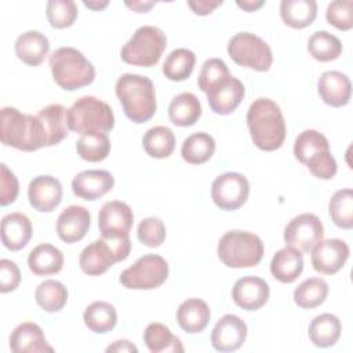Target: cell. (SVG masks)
<instances>
[{
  "label": "cell",
  "mask_w": 353,
  "mask_h": 353,
  "mask_svg": "<svg viewBox=\"0 0 353 353\" xmlns=\"http://www.w3.org/2000/svg\"><path fill=\"white\" fill-rule=\"evenodd\" d=\"M247 125L256 148L265 152L279 149L285 139V121L280 106L269 98L255 99L247 112Z\"/></svg>",
  "instance_id": "6da1fadb"
},
{
  "label": "cell",
  "mask_w": 353,
  "mask_h": 353,
  "mask_svg": "<svg viewBox=\"0 0 353 353\" xmlns=\"http://www.w3.org/2000/svg\"><path fill=\"white\" fill-rule=\"evenodd\" d=\"M0 139L3 145L23 152H33L47 146V135L39 116L21 113L6 106L0 114Z\"/></svg>",
  "instance_id": "7a4b0ae2"
},
{
  "label": "cell",
  "mask_w": 353,
  "mask_h": 353,
  "mask_svg": "<svg viewBox=\"0 0 353 353\" xmlns=\"http://www.w3.org/2000/svg\"><path fill=\"white\" fill-rule=\"evenodd\" d=\"M114 91L125 116L131 121L141 124L154 116L157 109L156 92L149 77L124 73L117 79Z\"/></svg>",
  "instance_id": "3957f363"
},
{
  "label": "cell",
  "mask_w": 353,
  "mask_h": 353,
  "mask_svg": "<svg viewBox=\"0 0 353 353\" xmlns=\"http://www.w3.org/2000/svg\"><path fill=\"white\" fill-rule=\"evenodd\" d=\"M54 81L66 91L90 85L95 79L94 65L73 47H59L50 55Z\"/></svg>",
  "instance_id": "277c9868"
},
{
  "label": "cell",
  "mask_w": 353,
  "mask_h": 353,
  "mask_svg": "<svg viewBox=\"0 0 353 353\" xmlns=\"http://www.w3.org/2000/svg\"><path fill=\"white\" fill-rule=\"evenodd\" d=\"M294 154L316 178L331 179L336 174L338 167L331 154L328 139L316 130H305L296 137Z\"/></svg>",
  "instance_id": "5b68a950"
},
{
  "label": "cell",
  "mask_w": 353,
  "mask_h": 353,
  "mask_svg": "<svg viewBox=\"0 0 353 353\" xmlns=\"http://www.w3.org/2000/svg\"><path fill=\"white\" fill-rule=\"evenodd\" d=\"M66 121L69 130L81 135L91 132L106 134L114 125V114L106 102L85 95L66 110Z\"/></svg>",
  "instance_id": "8992f818"
},
{
  "label": "cell",
  "mask_w": 353,
  "mask_h": 353,
  "mask_svg": "<svg viewBox=\"0 0 353 353\" xmlns=\"http://www.w3.org/2000/svg\"><path fill=\"white\" fill-rule=\"evenodd\" d=\"M265 248L262 240L250 232L229 230L218 243V256L228 268H251L261 262Z\"/></svg>",
  "instance_id": "52a82bcc"
},
{
  "label": "cell",
  "mask_w": 353,
  "mask_h": 353,
  "mask_svg": "<svg viewBox=\"0 0 353 353\" xmlns=\"http://www.w3.org/2000/svg\"><path fill=\"white\" fill-rule=\"evenodd\" d=\"M167 47V37L156 26L145 25L135 30L121 48V59L134 66H154Z\"/></svg>",
  "instance_id": "ba28073f"
},
{
  "label": "cell",
  "mask_w": 353,
  "mask_h": 353,
  "mask_svg": "<svg viewBox=\"0 0 353 353\" xmlns=\"http://www.w3.org/2000/svg\"><path fill=\"white\" fill-rule=\"evenodd\" d=\"M131 251L130 236L123 239L101 237L88 244L80 254V269L88 276L103 274L116 262L127 259Z\"/></svg>",
  "instance_id": "9c48e42d"
},
{
  "label": "cell",
  "mask_w": 353,
  "mask_h": 353,
  "mask_svg": "<svg viewBox=\"0 0 353 353\" xmlns=\"http://www.w3.org/2000/svg\"><path fill=\"white\" fill-rule=\"evenodd\" d=\"M229 57L240 66L266 72L273 62L272 50L265 40L248 32L234 34L228 43Z\"/></svg>",
  "instance_id": "30bf717a"
},
{
  "label": "cell",
  "mask_w": 353,
  "mask_h": 353,
  "mask_svg": "<svg viewBox=\"0 0 353 353\" xmlns=\"http://www.w3.org/2000/svg\"><path fill=\"white\" fill-rule=\"evenodd\" d=\"M168 277L167 261L156 254H146L120 274V283L128 290H153Z\"/></svg>",
  "instance_id": "8fae6325"
},
{
  "label": "cell",
  "mask_w": 353,
  "mask_h": 353,
  "mask_svg": "<svg viewBox=\"0 0 353 353\" xmlns=\"http://www.w3.org/2000/svg\"><path fill=\"white\" fill-rule=\"evenodd\" d=\"M250 183L239 172H225L215 178L211 186V197L216 207L225 211L240 208L248 199Z\"/></svg>",
  "instance_id": "7c38bea8"
},
{
  "label": "cell",
  "mask_w": 353,
  "mask_h": 353,
  "mask_svg": "<svg viewBox=\"0 0 353 353\" xmlns=\"http://www.w3.org/2000/svg\"><path fill=\"white\" fill-rule=\"evenodd\" d=\"M284 241L302 252H309L324 237V228L314 214H299L292 218L284 229Z\"/></svg>",
  "instance_id": "4fadbf2b"
},
{
  "label": "cell",
  "mask_w": 353,
  "mask_h": 353,
  "mask_svg": "<svg viewBox=\"0 0 353 353\" xmlns=\"http://www.w3.org/2000/svg\"><path fill=\"white\" fill-rule=\"evenodd\" d=\"M134 223V214L130 205L120 200L106 201L99 210L98 226L101 237L123 239L128 237Z\"/></svg>",
  "instance_id": "5bb4252c"
},
{
  "label": "cell",
  "mask_w": 353,
  "mask_h": 353,
  "mask_svg": "<svg viewBox=\"0 0 353 353\" xmlns=\"http://www.w3.org/2000/svg\"><path fill=\"white\" fill-rule=\"evenodd\" d=\"M205 94L208 105L214 113L230 114L243 101L245 88L239 79L229 73L212 83Z\"/></svg>",
  "instance_id": "9a60e30c"
},
{
  "label": "cell",
  "mask_w": 353,
  "mask_h": 353,
  "mask_svg": "<svg viewBox=\"0 0 353 353\" xmlns=\"http://www.w3.org/2000/svg\"><path fill=\"white\" fill-rule=\"evenodd\" d=\"M349 258V247L341 239H328L317 243L312 250L313 269L323 274H335Z\"/></svg>",
  "instance_id": "2e32d148"
},
{
  "label": "cell",
  "mask_w": 353,
  "mask_h": 353,
  "mask_svg": "<svg viewBox=\"0 0 353 353\" xmlns=\"http://www.w3.org/2000/svg\"><path fill=\"white\" fill-rule=\"evenodd\" d=\"M247 324L236 314L222 316L212 332L211 345L218 352H233L243 346L247 338Z\"/></svg>",
  "instance_id": "e0dca14e"
},
{
  "label": "cell",
  "mask_w": 353,
  "mask_h": 353,
  "mask_svg": "<svg viewBox=\"0 0 353 353\" xmlns=\"http://www.w3.org/2000/svg\"><path fill=\"white\" fill-rule=\"evenodd\" d=\"M28 197L36 211L51 212L62 200V185L55 176L39 175L30 181Z\"/></svg>",
  "instance_id": "ac0fdd59"
},
{
  "label": "cell",
  "mask_w": 353,
  "mask_h": 353,
  "mask_svg": "<svg viewBox=\"0 0 353 353\" xmlns=\"http://www.w3.org/2000/svg\"><path fill=\"white\" fill-rule=\"evenodd\" d=\"M269 284L255 276L239 279L232 288V298L244 310H258L269 299Z\"/></svg>",
  "instance_id": "d6986e66"
},
{
  "label": "cell",
  "mask_w": 353,
  "mask_h": 353,
  "mask_svg": "<svg viewBox=\"0 0 353 353\" xmlns=\"http://www.w3.org/2000/svg\"><path fill=\"white\" fill-rule=\"evenodd\" d=\"M114 178L105 170H85L72 181L73 193L84 200H97L112 190Z\"/></svg>",
  "instance_id": "ffe728a7"
},
{
  "label": "cell",
  "mask_w": 353,
  "mask_h": 353,
  "mask_svg": "<svg viewBox=\"0 0 353 353\" xmlns=\"http://www.w3.org/2000/svg\"><path fill=\"white\" fill-rule=\"evenodd\" d=\"M91 215L81 205L66 207L57 219V234L65 243H77L88 232Z\"/></svg>",
  "instance_id": "44dd1931"
},
{
  "label": "cell",
  "mask_w": 353,
  "mask_h": 353,
  "mask_svg": "<svg viewBox=\"0 0 353 353\" xmlns=\"http://www.w3.org/2000/svg\"><path fill=\"white\" fill-rule=\"evenodd\" d=\"M317 91L324 103L341 108L349 103L352 97V83L349 77L338 70L324 72L317 81Z\"/></svg>",
  "instance_id": "7402d4cb"
},
{
  "label": "cell",
  "mask_w": 353,
  "mask_h": 353,
  "mask_svg": "<svg viewBox=\"0 0 353 353\" xmlns=\"http://www.w3.org/2000/svg\"><path fill=\"white\" fill-rule=\"evenodd\" d=\"M10 349L14 353L54 352V349L47 343L43 330L32 321L21 323L14 328L10 336Z\"/></svg>",
  "instance_id": "603a6c76"
},
{
  "label": "cell",
  "mask_w": 353,
  "mask_h": 353,
  "mask_svg": "<svg viewBox=\"0 0 353 353\" xmlns=\"http://www.w3.org/2000/svg\"><path fill=\"white\" fill-rule=\"evenodd\" d=\"M32 237V223L25 214L11 212L1 219V241L11 251H19Z\"/></svg>",
  "instance_id": "cb8c5ba5"
},
{
  "label": "cell",
  "mask_w": 353,
  "mask_h": 353,
  "mask_svg": "<svg viewBox=\"0 0 353 353\" xmlns=\"http://www.w3.org/2000/svg\"><path fill=\"white\" fill-rule=\"evenodd\" d=\"M210 317L211 310L208 305L199 298L186 299L176 309V321L189 334L201 332L208 325Z\"/></svg>",
  "instance_id": "d4e9b609"
},
{
  "label": "cell",
  "mask_w": 353,
  "mask_h": 353,
  "mask_svg": "<svg viewBox=\"0 0 353 353\" xmlns=\"http://www.w3.org/2000/svg\"><path fill=\"white\" fill-rule=\"evenodd\" d=\"M303 270V256L299 250L294 247H284L279 250L270 262V272L280 283L295 281Z\"/></svg>",
  "instance_id": "484cf974"
},
{
  "label": "cell",
  "mask_w": 353,
  "mask_h": 353,
  "mask_svg": "<svg viewBox=\"0 0 353 353\" xmlns=\"http://www.w3.org/2000/svg\"><path fill=\"white\" fill-rule=\"evenodd\" d=\"M48 50V39L37 30H28L19 34L15 41L17 57L29 66L40 65L47 57Z\"/></svg>",
  "instance_id": "4316f807"
},
{
  "label": "cell",
  "mask_w": 353,
  "mask_h": 353,
  "mask_svg": "<svg viewBox=\"0 0 353 353\" xmlns=\"http://www.w3.org/2000/svg\"><path fill=\"white\" fill-rule=\"evenodd\" d=\"M28 266L36 276L55 274L63 268V254L52 244H39L30 251Z\"/></svg>",
  "instance_id": "83f0119b"
},
{
  "label": "cell",
  "mask_w": 353,
  "mask_h": 353,
  "mask_svg": "<svg viewBox=\"0 0 353 353\" xmlns=\"http://www.w3.org/2000/svg\"><path fill=\"white\" fill-rule=\"evenodd\" d=\"M201 116V103L192 92H181L168 106V117L178 127L193 125Z\"/></svg>",
  "instance_id": "f1b7e54d"
},
{
  "label": "cell",
  "mask_w": 353,
  "mask_h": 353,
  "mask_svg": "<svg viewBox=\"0 0 353 353\" xmlns=\"http://www.w3.org/2000/svg\"><path fill=\"white\" fill-rule=\"evenodd\" d=\"M280 15L285 25L294 29H303L316 19L317 3L314 0H283L280 3Z\"/></svg>",
  "instance_id": "f546056e"
},
{
  "label": "cell",
  "mask_w": 353,
  "mask_h": 353,
  "mask_svg": "<svg viewBox=\"0 0 353 353\" xmlns=\"http://www.w3.org/2000/svg\"><path fill=\"white\" fill-rule=\"evenodd\" d=\"M341 321L335 314L323 313L316 316L307 330L309 338L317 347L334 346L341 336Z\"/></svg>",
  "instance_id": "4dcf8cb0"
},
{
  "label": "cell",
  "mask_w": 353,
  "mask_h": 353,
  "mask_svg": "<svg viewBox=\"0 0 353 353\" xmlns=\"http://www.w3.org/2000/svg\"><path fill=\"white\" fill-rule=\"evenodd\" d=\"M66 110L68 109L59 103H51L37 113L46 130L47 146L59 143L68 135L69 127L66 121Z\"/></svg>",
  "instance_id": "1f68e13d"
},
{
  "label": "cell",
  "mask_w": 353,
  "mask_h": 353,
  "mask_svg": "<svg viewBox=\"0 0 353 353\" xmlns=\"http://www.w3.org/2000/svg\"><path fill=\"white\" fill-rule=\"evenodd\" d=\"M83 320L85 327L95 334L112 331L117 323V313L113 305L105 301H95L84 310Z\"/></svg>",
  "instance_id": "d6a6232c"
},
{
  "label": "cell",
  "mask_w": 353,
  "mask_h": 353,
  "mask_svg": "<svg viewBox=\"0 0 353 353\" xmlns=\"http://www.w3.org/2000/svg\"><path fill=\"white\" fill-rule=\"evenodd\" d=\"M143 342L152 353L176 352L182 353L183 346L178 336H175L170 328L161 323H150L143 332Z\"/></svg>",
  "instance_id": "836d02e7"
},
{
  "label": "cell",
  "mask_w": 353,
  "mask_h": 353,
  "mask_svg": "<svg viewBox=\"0 0 353 353\" xmlns=\"http://www.w3.org/2000/svg\"><path fill=\"white\" fill-rule=\"evenodd\" d=\"M215 152V139L207 132L189 135L181 148L182 159L189 164H203L208 161Z\"/></svg>",
  "instance_id": "e575fe53"
},
{
  "label": "cell",
  "mask_w": 353,
  "mask_h": 353,
  "mask_svg": "<svg viewBox=\"0 0 353 353\" xmlns=\"http://www.w3.org/2000/svg\"><path fill=\"white\" fill-rule=\"evenodd\" d=\"M142 145L150 157L165 159L171 156L175 149V135L171 128L156 125L145 132Z\"/></svg>",
  "instance_id": "d590c367"
},
{
  "label": "cell",
  "mask_w": 353,
  "mask_h": 353,
  "mask_svg": "<svg viewBox=\"0 0 353 353\" xmlns=\"http://www.w3.org/2000/svg\"><path fill=\"white\" fill-rule=\"evenodd\" d=\"M34 299L37 305L48 312L55 313L63 309L68 302V290L58 280H44L40 283L34 291Z\"/></svg>",
  "instance_id": "8d00e7d4"
},
{
  "label": "cell",
  "mask_w": 353,
  "mask_h": 353,
  "mask_svg": "<svg viewBox=\"0 0 353 353\" xmlns=\"http://www.w3.org/2000/svg\"><path fill=\"white\" fill-rule=\"evenodd\" d=\"M328 295V284L320 277L303 280L294 291V302L302 309L320 306Z\"/></svg>",
  "instance_id": "74e56055"
},
{
  "label": "cell",
  "mask_w": 353,
  "mask_h": 353,
  "mask_svg": "<svg viewBox=\"0 0 353 353\" xmlns=\"http://www.w3.org/2000/svg\"><path fill=\"white\" fill-rule=\"evenodd\" d=\"M196 55L188 48H176L168 54L163 65V73L168 80L183 81L194 68Z\"/></svg>",
  "instance_id": "f35d334b"
},
{
  "label": "cell",
  "mask_w": 353,
  "mask_h": 353,
  "mask_svg": "<svg viewBox=\"0 0 353 353\" xmlns=\"http://www.w3.org/2000/svg\"><path fill=\"white\" fill-rule=\"evenodd\" d=\"M307 51L314 59L320 62H328L336 59L342 54V43L332 33L327 30H319L309 37Z\"/></svg>",
  "instance_id": "ab89813d"
},
{
  "label": "cell",
  "mask_w": 353,
  "mask_h": 353,
  "mask_svg": "<svg viewBox=\"0 0 353 353\" xmlns=\"http://www.w3.org/2000/svg\"><path fill=\"white\" fill-rule=\"evenodd\" d=\"M328 212L332 222L338 228L352 229L353 228V190L350 188L336 190L330 200Z\"/></svg>",
  "instance_id": "60d3db41"
},
{
  "label": "cell",
  "mask_w": 353,
  "mask_h": 353,
  "mask_svg": "<svg viewBox=\"0 0 353 353\" xmlns=\"http://www.w3.org/2000/svg\"><path fill=\"white\" fill-rule=\"evenodd\" d=\"M76 150L83 160L98 163L108 157L110 152V141L108 135L102 132L84 134L76 142Z\"/></svg>",
  "instance_id": "b9f144b4"
},
{
  "label": "cell",
  "mask_w": 353,
  "mask_h": 353,
  "mask_svg": "<svg viewBox=\"0 0 353 353\" xmlns=\"http://www.w3.org/2000/svg\"><path fill=\"white\" fill-rule=\"evenodd\" d=\"M47 19L55 29H65L74 23L77 6L73 0H50L46 8Z\"/></svg>",
  "instance_id": "7bdbcfd3"
},
{
  "label": "cell",
  "mask_w": 353,
  "mask_h": 353,
  "mask_svg": "<svg viewBox=\"0 0 353 353\" xmlns=\"http://www.w3.org/2000/svg\"><path fill=\"white\" fill-rule=\"evenodd\" d=\"M325 18L330 25L339 30H350L353 28V1L335 0L331 1L325 11Z\"/></svg>",
  "instance_id": "ee69618b"
},
{
  "label": "cell",
  "mask_w": 353,
  "mask_h": 353,
  "mask_svg": "<svg viewBox=\"0 0 353 353\" xmlns=\"http://www.w3.org/2000/svg\"><path fill=\"white\" fill-rule=\"evenodd\" d=\"M138 239L142 244L148 247H159L165 240V226L164 222L157 216H149L139 222L138 225Z\"/></svg>",
  "instance_id": "f6af8a7d"
},
{
  "label": "cell",
  "mask_w": 353,
  "mask_h": 353,
  "mask_svg": "<svg viewBox=\"0 0 353 353\" xmlns=\"http://www.w3.org/2000/svg\"><path fill=\"white\" fill-rule=\"evenodd\" d=\"M226 74H229V69L226 63L219 58H210L203 63L201 70L199 73V77H197L199 88L203 92H205L212 83H215L218 79Z\"/></svg>",
  "instance_id": "bcb514c9"
},
{
  "label": "cell",
  "mask_w": 353,
  "mask_h": 353,
  "mask_svg": "<svg viewBox=\"0 0 353 353\" xmlns=\"http://www.w3.org/2000/svg\"><path fill=\"white\" fill-rule=\"evenodd\" d=\"M0 205H8L15 201L19 192V185L17 176L7 168L4 163L0 164Z\"/></svg>",
  "instance_id": "7dc6e473"
},
{
  "label": "cell",
  "mask_w": 353,
  "mask_h": 353,
  "mask_svg": "<svg viewBox=\"0 0 353 353\" xmlns=\"http://www.w3.org/2000/svg\"><path fill=\"white\" fill-rule=\"evenodd\" d=\"M21 283V272L15 262L10 259L0 261V291L3 294L17 290Z\"/></svg>",
  "instance_id": "c3c4849f"
},
{
  "label": "cell",
  "mask_w": 353,
  "mask_h": 353,
  "mask_svg": "<svg viewBox=\"0 0 353 353\" xmlns=\"http://www.w3.org/2000/svg\"><path fill=\"white\" fill-rule=\"evenodd\" d=\"M221 1H210V0H196V1H188V6L192 8V11L197 15H208L211 14L216 7L222 6Z\"/></svg>",
  "instance_id": "681fc988"
},
{
  "label": "cell",
  "mask_w": 353,
  "mask_h": 353,
  "mask_svg": "<svg viewBox=\"0 0 353 353\" xmlns=\"http://www.w3.org/2000/svg\"><path fill=\"white\" fill-rule=\"evenodd\" d=\"M106 352H117V353H120V352H134V353H137L138 349H137V346L132 345L130 341H127V339H120V341H116L114 343L109 345V346L106 347Z\"/></svg>",
  "instance_id": "f907efd6"
},
{
  "label": "cell",
  "mask_w": 353,
  "mask_h": 353,
  "mask_svg": "<svg viewBox=\"0 0 353 353\" xmlns=\"http://www.w3.org/2000/svg\"><path fill=\"white\" fill-rule=\"evenodd\" d=\"M125 6L134 10L135 12H146L152 6H154V3L153 1H132V3L127 1Z\"/></svg>",
  "instance_id": "816d5d0a"
},
{
  "label": "cell",
  "mask_w": 353,
  "mask_h": 353,
  "mask_svg": "<svg viewBox=\"0 0 353 353\" xmlns=\"http://www.w3.org/2000/svg\"><path fill=\"white\" fill-rule=\"evenodd\" d=\"M240 8H243L244 11H247V12H251V11H255V10H258L259 7H262L263 4H265V1H252V0H245V1H237L236 3Z\"/></svg>",
  "instance_id": "f5cc1de1"
},
{
  "label": "cell",
  "mask_w": 353,
  "mask_h": 353,
  "mask_svg": "<svg viewBox=\"0 0 353 353\" xmlns=\"http://www.w3.org/2000/svg\"><path fill=\"white\" fill-rule=\"evenodd\" d=\"M83 4H84L85 7H88V8L97 11V10L105 8L109 3H108V1H83Z\"/></svg>",
  "instance_id": "db71d44e"
}]
</instances>
